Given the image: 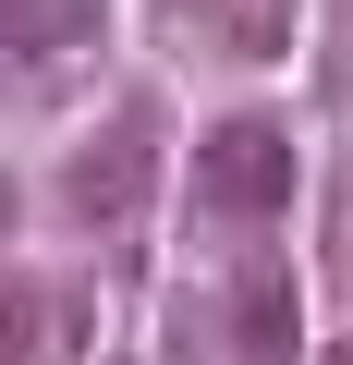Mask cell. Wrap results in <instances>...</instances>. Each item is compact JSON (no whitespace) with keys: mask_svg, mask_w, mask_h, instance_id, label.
<instances>
[{"mask_svg":"<svg viewBox=\"0 0 353 365\" xmlns=\"http://www.w3.org/2000/svg\"><path fill=\"white\" fill-rule=\"evenodd\" d=\"M317 365H353V341H329V353H317Z\"/></svg>","mask_w":353,"mask_h":365,"instance_id":"cell-7","label":"cell"},{"mask_svg":"<svg viewBox=\"0 0 353 365\" xmlns=\"http://www.w3.org/2000/svg\"><path fill=\"white\" fill-rule=\"evenodd\" d=\"M170 37L195 61H280L292 49V0H170Z\"/></svg>","mask_w":353,"mask_h":365,"instance_id":"cell-4","label":"cell"},{"mask_svg":"<svg viewBox=\"0 0 353 365\" xmlns=\"http://www.w3.org/2000/svg\"><path fill=\"white\" fill-rule=\"evenodd\" d=\"M292 341H305V317H292V268L256 256V268L232 280V365H292Z\"/></svg>","mask_w":353,"mask_h":365,"instance_id":"cell-5","label":"cell"},{"mask_svg":"<svg viewBox=\"0 0 353 365\" xmlns=\"http://www.w3.org/2000/svg\"><path fill=\"white\" fill-rule=\"evenodd\" d=\"M158 146H170L158 98H122V110H98V122L73 134V158H61V207H73L86 232H122V220L158 195Z\"/></svg>","mask_w":353,"mask_h":365,"instance_id":"cell-1","label":"cell"},{"mask_svg":"<svg viewBox=\"0 0 353 365\" xmlns=\"http://www.w3.org/2000/svg\"><path fill=\"white\" fill-rule=\"evenodd\" d=\"M73 329H86V292L49 268H13V365H61Z\"/></svg>","mask_w":353,"mask_h":365,"instance_id":"cell-6","label":"cell"},{"mask_svg":"<svg viewBox=\"0 0 353 365\" xmlns=\"http://www.w3.org/2000/svg\"><path fill=\"white\" fill-rule=\"evenodd\" d=\"M292 182H305V158H292V134H280L268 110H232V122L195 134V220H208V232H220V220H280Z\"/></svg>","mask_w":353,"mask_h":365,"instance_id":"cell-2","label":"cell"},{"mask_svg":"<svg viewBox=\"0 0 353 365\" xmlns=\"http://www.w3.org/2000/svg\"><path fill=\"white\" fill-rule=\"evenodd\" d=\"M0 37H13V98H61L110 49V13L98 0H0Z\"/></svg>","mask_w":353,"mask_h":365,"instance_id":"cell-3","label":"cell"}]
</instances>
